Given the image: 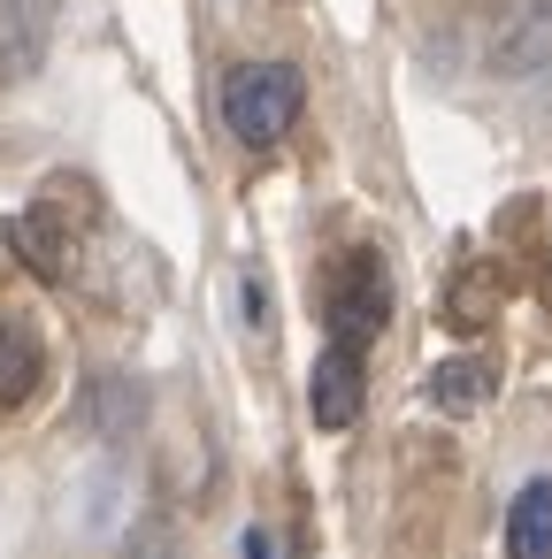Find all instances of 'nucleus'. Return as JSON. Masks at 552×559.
I'll return each mask as SVG.
<instances>
[{
  "label": "nucleus",
  "instance_id": "6",
  "mask_svg": "<svg viewBox=\"0 0 552 559\" xmlns=\"http://www.w3.org/2000/svg\"><path fill=\"white\" fill-rule=\"evenodd\" d=\"M55 9H62V0H0V78H32L47 62Z\"/></svg>",
  "mask_w": 552,
  "mask_h": 559
},
{
  "label": "nucleus",
  "instance_id": "10",
  "mask_svg": "<svg viewBox=\"0 0 552 559\" xmlns=\"http://www.w3.org/2000/svg\"><path fill=\"white\" fill-rule=\"evenodd\" d=\"M139 414H146V399H139V383H124V376H101V383L85 391V429H101V437H131Z\"/></svg>",
  "mask_w": 552,
  "mask_h": 559
},
{
  "label": "nucleus",
  "instance_id": "12",
  "mask_svg": "<svg viewBox=\"0 0 552 559\" xmlns=\"http://www.w3.org/2000/svg\"><path fill=\"white\" fill-rule=\"evenodd\" d=\"M124 559H177V528L162 513H139L131 536H124Z\"/></svg>",
  "mask_w": 552,
  "mask_h": 559
},
{
  "label": "nucleus",
  "instance_id": "3",
  "mask_svg": "<svg viewBox=\"0 0 552 559\" xmlns=\"http://www.w3.org/2000/svg\"><path fill=\"white\" fill-rule=\"evenodd\" d=\"M552 62V0H506L491 32V70L498 78H537Z\"/></svg>",
  "mask_w": 552,
  "mask_h": 559
},
{
  "label": "nucleus",
  "instance_id": "8",
  "mask_svg": "<svg viewBox=\"0 0 552 559\" xmlns=\"http://www.w3.org/2000/svg\"><path fill=\"white\" fill-rule=\"evenodd\" d=\"M506 559H552V483H521L506 506Z\"/></svg>",
  "mask_w": 552,
  "mask_h": 559
},
{
  "label": "nucleus",
  "instance_id": "2",
  "mask_svg": "<svg viewBox=\"0 0 552 559\" xmlns=\"http://www.w3.org/2000/svg\"><path fill=\"white\" fill-rule=\"evenodd\" d=\"M322 322H330V345H353V353L376 345V330L391 322V269H384V253L353 246V253L330 261V276H322Z\"/></svg>",
  "mask_w": 552,
  "mask_h": 559
},
{
  "label": "nucleus",
  "instance_id": "1",
  "mask_svg": "<svg viewBox=\"0 0 552 559\" xmlns=\"http://www.w3.org/2000/svg\"><path fill=\"white\" fill-rule=\"evenodd\" d=\"M300 108H307V85H300V70L292 62H238L231 78H223V123H231V139L238 146H277L292 123H300Z\"/></svg>",
  "mask_w": 552,
  "mask_h": 559
},
{
  "label": "nucleus",
  "instance_id": "9",
  "mask_svg": "<svg viewBox=\"0 0 552 559\" xmlns=\"http://www.w3.org/2000/svg\"><path fill=\"white\" fill-rule=\"evenodd\" d=\"M9 246L47 276V284H62L70 276V261H78V246H70V230H55V207H32V215H16L9 223Z\"/></svg>",
  "mask_w": 552,
  "mask_h": 559
},
{
  "label": "nucleus",
  "instance_id": "11",
  "mask_svg": "<svg viewBox=\"0 0 552 559\" xmlns=\"http://www.w3.org/2000/svg\"><path fill=\"white\" fill-rule=\"evenodd\" d=\"M491 314H498L491 269H483V261H468V276H460V292H453V322H460V330H483Z\"/></svg>",
  "mask_w": 552,
  "mask_h": 559
},
{
  "label": "nucleus",
  "instance_id": "5",
  "mask_svg": "<svg viewBox=\"0 0 552 559\" xmlns=\"http://www.w3.org/2000/svg\"><path fill=\"white\" fill-rule=\"evenodd\" d=\"M39 383H47V337H39V322L0 307V406H32Z\"/></svg>",
  "mask_w": 552,
  "mask_h": 559
},
{
  "label": "nucleus",
  "instance_id": "13",
  "mask_svg": "<svg viewBox=\"0 0 552 559\" xmlns=\"http://www.w3.org/2000/svg\"><path fill=\"white\" fill-rule=\"evenodd\" d=\"M238 559H277V544H269V528H246V544H238Z\"/></svg>",
  "mask_w": 552,
  "mask_h": 559
},
{
  "label": "nucleus",
  "instance_id": "7",
  "mask_svg": "<svg viewBox=\"0 0 552 559\" xmlns=\"http://www.w3.org/2000/svg\"><path fill=\"white\" fill-rule=\"evenodd\" d=\"M498 391V360H483V353H460V360H437L430 376H422V399L437 406V414H483V399Z\"/></svg>",
  "mask_w": 552,
  "mask_h": 559
},
{
  "label": "nucleus",
  "instance_id": "4",
  "mask_svg": "<svg viewBox=\"0 0 552 559\" xmlns=\"http://www.w3.org/2000/svg\"><path fill=\"white\" fill-rule=\"evenodd\" d=\"M361 391H368V360H361L353 345H330V353L315 360V376H307V414H315V429H353V421H361Z\"/></svg>",
  "mask_w": 552,
  "mask_h": 559
}]
</instances>
